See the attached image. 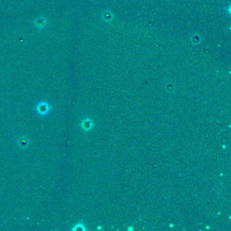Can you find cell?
Listing matches in <instances>:
<instances>
[{
	"label": "cell",
	"mask_w": 231,
	"mask_h": 231,
	"mask_svg": "<svg viewBox=\"0 0 231 231\" xmlns=\"http://www.w3.org/2000/svg\"><path fill=\"white\" fill-rule=\"evenodd\" d=\"M52 106L49 104L46 101H41L36 105L35 110L37 114L41 117H45L50 113V111L52 109Z\"/></svg>",
	"instance_id": "1"
},
{
	"label": "cell",
	"mask_w": 231,
	"mask_h": 231,
	"mask_svg": "<svg viewBox=\"0 0 231 231\" xmlns=\"http://www.w3.org/2000/svg\"><path fill=\"white\" fill-rule=\"evenodd\" d=\"M80 126L83 131H85V132H89V131L92 129L94 124L92 121L91 120V119L87 117L83 119L82 123L80 124Z\"/></svg>",
	"instance_id": "2"
},
{
	"label": "cell",
	"mask_w": 231,
	"mask_h": 231,
	"mask_svg": "<svg viewBox=\"0 0 231 231\" xmlns=\"http://www.w3.org/2000/svg\"><path fill=\"white\" fill-rule=\"evenodd\" d=\"M30 141L26 136H21L17 140V145L22 149H25L29 146Z\"/></svg>",
	"instance_id": "3"
},
{
	"label": "cell",
	"mask_w": 231,
	"mask_h": 231,
	"mask_svg": "<svg viewBox=\"0 0 231 231\" xmlns=\"http://www.w3.org/2000/svg\"><path fill=\"white\" fill-rule=\"evenodd\" d=\"M35 23L36 24V26H37V27H39V28H43L44 27H45V24H46V18H42V17L37 18V19H36Z\"/></svg>",
	"instance_id": "4"
},
{
	"label": "cell",
	"mask_w": 231,
	"mask_h": 231,
	"mask_svg": "<svg viewBox=\"0 0 231 231\" xmlns=\"http://www.w3.org/2000/svg\"><path fill=\"white\" fill-rule=\"evenodd\" d=\"M72 230H85V228L84 226V225L83 224L82 222H79L77 224H76L73 229H71Z\"/></svg>",
	"instance_id": "5"
}]
</instances>
